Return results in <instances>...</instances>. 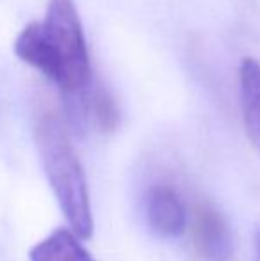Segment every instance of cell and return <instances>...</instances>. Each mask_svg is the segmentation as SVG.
Segmentation results:
<instances>
[{
	"instance_id": "cell-1",
	"label": "cell",
	"mask_w": 260,
	"mask_h": 261,
	"mask_svg": "<svg viewBox=\"0 0 260 261\" xmlns=\"http://www.w3.org/2000/svg\"><path fill=\"white\" fill-rule=\"evenodd\" d=\"M34 139L45 174L69 227L79 238H91L93 213L89 190L64 124L54 112L41 114L36 121Z\"/></svg>"
},
{
	"instance_id": "cell-2",
	"label": "cell",
	"mask_w": 260,
	"mask_h": 261,
	"mask_svg": "<svg viewBox=\"0 0 260 261\" xmlns=\"http://www.w3.org/2000/svg\"><path fill=\"white\" fill-rule=\"evenodd\" d=\"M41 25L59 62V89L68 96H84L91 87V62L73 0H49Z\"/></svg>"
},
{
	"instance_id": "cell-3",
	"label": "cell",
	"mask_w": 260,
	"mask_h": 261,
	"mask_svg": "<svg viewBox=\"0 0 260 261\" xmlns=\"http://www.w3.org/2000/svg\"><path fill=\"white\" fill-rule=\"evenodd\" d=\"M191 238L196 252L203 261H232V233L221 212L210 204H200L191 222Z\"/></svg>"
},
{
	"instance_id": "cell-4",
	"label": "cell",
	"mask_w": 260,
	"mask_h": 261,
	"mask_svg": "<svg viewBox=\"0 0 260 261\" xmlns=\"http://www.w3.org/2000/svg\"><path fill=\"white\" fill-rule=\"evenodd\" d=\"M146 219L166 238H178L187 227V212L180 196L166 185H155L146 194Z\"/></svg>"
},
{
	"instance_id": "cell-5",
	"label": "cell",
	"mask_w": 260,
	"mask_h": 261,
	"mask_svg": "<svg viewBox=\"0 0 260 261\" xmlns=\"http://www.w3.org/2000/svg\"><path fill=\"white\" fill-rule=\"evenodd\" d=\"M14 54L20 61L36 68L54 84L59 82V62L39 21H32L21 29L14 41Z\"/></svg>"
},
{
	"instance_id": "cell-6",
	"label": "cell",
	"mask_w": 260,
	"mask_h": 261,
	"mask_svg": "<svg viewBox=\"0 0 260 261\" xmlns=\"http://www.w3.org/2000/svg\"><path fill=\"white\" fill-rule=\"evenodd\" d=\"M241 107L246 134L260 153V64L246 57L241 64Z\"/></svg>"
},
{
	"instance_id": "cell-7",
	"label": "cell",
	"mask_w": 260,
	"mask_h": 261,
	"mask_svg": "<svg viewBox=\"0 0 260 261\" xmlns=\"http://www.w3.org/2000/svg\"><path fill=\"white\" fill-rule=\"evenodd\" d=\"M31 261H94L72 229L52 231L31 249Z\"/></svg>"
},
{
	"instance_id": "cell-8",
	"label": "cell",
	"mask_w": 260,
	"mask_h": 261,
	"mask_svg": "<svg viewBox=\"0 0 260 261\" xmlns=\"http://www.w3.org/2000/svg\"><path fill=\"white\" fill-rule=\"evenodd\" d=\"M87 110L93 114L94 123L102 132H114L120 124V110L116 100L104 86H97L86 91Z\"/></svg>"
},
{
	"instance_id": "cell-9",
	"label": "cell",
	"mask_w": 260,
	"mask_h": 261,
	"mask_svg": "<svg viewBox=\"0 0 260 261\" xmlns=\"http://www.w3.org/2000/svg\"><path fill=\"white\" fill-rule=\"evenodd\" d=\"M255 251H257V259L260 261V227L255 233Z\"/></svg>"
}]
</instances>
